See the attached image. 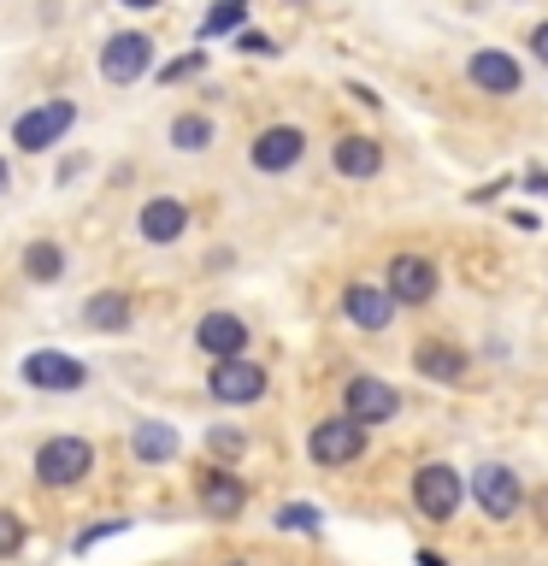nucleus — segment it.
<instances>
[{
	"mask_svg": "<svg viewBox=\"0 0 548 566\" xmlns=\"http://www.w3.org/2000/svg\"><path fill=\"white\" fill-rule=\"evenodd\" d=\"M88 472H95V449H88L83 437H48L42 449H35V478H42L48 490H71V484H83Z\"/></svg>",
	"mask_w": 548,
	"mask_h": 566,
	"instance_id": "nucleus-1",
	"label": "nucleus"
},
{
	"mask_svg": "<svg viewBox=\"0 0 548 566\" xmlns=\"http://www.w3.org/2000/svg\"><path fill=\"white\" fill-rule=\"evenodd\" d=\"M71 124H77V101H42V106H30V113H18L12 142L24 154H48L53 142L71 130Z\"/></svg>",
	"mask_w": 548,
	"mask_h": 566,
	"instance_id": "nucleus-2",
	"label": "nucleus"
},
{
	"mask_svg": "<svg viewBox=\"0 0 548 566\" xmlns=\"http://www.w3.org/2000/svg\"><path fill=\"white\" fill-rule=\"evenodd\" d=\"M307 454L318 467H354V460L366 454V424L342 413V419H318L313 437H307Z\"/></svg>",
	"mask_w": 548,
	"mask_h": 566,
	"instance_id": "nucleus-3",
	"label": "nucleus"
},
{
	"mask_svg": "<svg viewBox=\"0 0 548 566\" xmlns=\"http://www.w3.org/2000/svg\"><path fill=\"white\" fill-rule=\"evenodd\" d=\"M413 502H419V513L424 520H436V525H449L454 513H460V502H466V484H460V472L454 467H419L413 472Z\"/></svg>",
	"mask_w": 548,
	"mask_h": 566,
	"instance_id": "nucleus-4",
	"label": "nucleus"
},
{
	"mask_svg": "<svg viewBox=\"0 0 548 566\" xmlns=\"http://www.w3.org/2000/svg\"><path fill=\"white\" fill-rule=\"evenodd\" d=\"M24 384L30 389H48V396H71V389H83L88 384V366L83 360H71V354H60V348H35V354H24Z\"/></svg>",
	"mask_w": 548,
	"mask_h": 566,
	"instance_id": "nucleus-5",
	"label": "nucleus"
},
{
	"mask_svg": "<svg viewBox=\"0 0 548 566\" xmlns=\"http://www.w3.org/2000/svg\"><path fill=\"white\" fill-rule=\"evenodd\" d=\"M472 502L484 507V520H513L525 502V484L513 467H477L472 472Z\"/></svg>",
	"mask_w": 548,
	"mask_h": 566,
	"instance_id": "nucleus-6",
	"label": "nucleus"
},
{
	"mask_svg": "<svg viewBox=\"0 0 548 566\" xmlns=\"http://www.w3.org/2000/svg\"><path fill=\"white\" fill-rule=\"evenodd\" d=\"M148 65H154V42L141 30H124V35H113V42L101 48V77L106 83H136V77H148Z\"/></svg>",
	"mask_w": 548,
	"mask_h": 566,
	"instance_id": "nucleus-7",
	"label": "nucleus"
},
{
	"mask_svg": "<svg viewBox=\"0 0 548 566\" xmlns=\"http://www.w3.org/2000/svg\"><path fill=\"white\" fill-rule=\"evenodd\" d=\"M389 295H396L401 301V307H424V301H431L436 295V260H424V254H396V260H389Z\"/></svg>",
	"mask_w": 548,
	"mask_h": 566,
	"instance_id": "nucleus-8",
	"label": "nucleus"
},
{
	"mask_svg": "<svg viewBox=\"0 0 548 566\" xmlns=\"http://www.w3.org/2000/svg\"><path fill=\"white\" fill-rule=\"evenodd\" d=\"M207 389H212V401H224V407H247V401L265 396V371L236 354V360H219V366H212Z\"/></svg>",
	"mask_w": 548,
	"mask_h": 566,
	"instance_id": "nucleus-9",
	"label": "nucleus"
},
{
	"mask_svg": "<svg viewBox=\"0 0 548 566\" xmlns=\"http://www.w3.org/2000/svg\"><path fill=\"white\" fill-rule=\"evenodd\" d=\"M342 407H348V413L360 419V424H389V419L401 413V396H396V389H389L383 378H366V371H360V378H348Z\"/></svg>",
	"mask_w": 548,
	"mask_h": 566,
	"instance_id": "nucleus-10",
	"label": "nucleus"
},
{
	"mask_svg": "<svg viewBox=\"0 0 548 566\" xmlns=\"http://www.w3.org/2000/svg\"><path fill=\"white\" fill-rule=\"evenodd\" d=\"M194 495H201V513L207 520H236V513L247 507V484L230 467H207L201 484H194Z\"/></svg>",
	"mask_w": 548,
	"mask_h": 566,
	"instance_id": "nucleus-11",
	"label": "nucleus"
},
{
	"mask_svg": "<svg viewBox=\"0 0 548 566\" xmlns=\"http://www.w3.org/2000/svg\"><path fill=\"white\" fill-rule=\"evenodd\" d=\"M396 307H401V301L389 295V283H348V295H342L348 325H360V331H389Z\"/></svg>",
	"mask_w": 548,
	"mask_h": 566,
	"instance_id": "nucleus-12",
	"label": "nucleus"
},
{
	"mask_svg": "<svg viewBox=\"0 0 548 566\" xmlns=\"http://www.w3.org/2000/svg\"><path fill=\"white\" fill-rule=\"evenodd\" d=\"M194 343H201L212 360H236V354H247V325L236 313H207L201 325H194Z\"/></svg>",
	"mask_w": 548,
	"mask_h": 566,
	"instance_id": "nucleus-13",
	"label": "nucleus"
},
{
	"mask_svg": "<svg viewBox=\"0 0 548 566\" xmlns=\"http://www.w3.org/2000/svg\"><path fill=\"white\" fill-rule=\"evenodd\" d=\"M301 154H307V136H301L295 124H272V130L254 136V166L260 171H289Z\"/></svg>",
	"mask_w": 548,
	"mask_h": 566,
	"instance_id": "nucleus-14",
	"label": "nucleus"
},
{
	"mask_svg": "<svg viewBox=\"0 0 548 566\" xmlns=\"http://www.w3.org/2000/svg\"><path fill=\"white\" fill-rule=\"evenodd\" d=\"M130 318H136V301L124 295V290H95V295L83 301V325H88V331H101V336L130 331Z\"/></svg>",
	"mask_w": 548,
	"mask_h": 566,
	"instance_id": "nucleus-15",
	"label": "nucleus"
},
{
	"mask_svg": "<svg viewBox=\"0 0 548 566\" xmlns=\"http://www.w3.org/2000/svg\"><path fill=\"white\" fill-rule=\"evenodd\" d=\"M136 230H141L148 242H159V248H166V242H177V237L189 230V207H183V201H171V195H154V201L141 207Z\"/></svg>",
	"mask_w": 548,
	"mask_h": 566,
	"instance_id": "nucleus-16",
	"label": "nucleus"
},
{
	"mask_svg": "<svg viewBox=\"0 0 548 566\" xmlns=\"http://www.w3.org/2000/svg\"><path fill=\"white\" fill-rule=\"evenodd\" d=\"M466 77L484 88V95H513V88H519V65H513L502 48H484V53H472Z\"/></svg>",
	"mask_w": 548,
	"mask_h": 566,
	"instance_id": "nucleus-17",
	"label": "nucleus"
},
{
	"mask_svg": "<svg viewBox=\"0 0 548 566\" xmlns=\"http://www.w3.org/2000/svg\"><path fill=\"white\" fill-rule=\"evenodd\" d=\"M330 166L342 171V177H378L383 166V142H371V136H342L330 148Z\"/></svg>",
	"mask_w": 548,
	"mask_h": 566,
	"instance_id": "nucleus-18",
	"label": "nucleus"
},
{
	"mask_svg": "<svg viewBox=\"0 0 548 566\" xmlns=\"http://www.w3.org/2000/svg\"><path fill=\"white\" fill-rule=\"evenodd\" d=\"M413 366H419L431 384H460V378H466V354H460L454 343H436V336L413 348Z\"/></svg>",
	"mask_w": 548,
	"mask_h": 566,
	"instance_id": "nucleus-19",
	"label": "nucleus"
},
{
	"mask_svg": "<svg viewBox=\"0 0 548 566\" xmlns=\"http://www.w3.org/2000/svg\"><path fill=\"white\" fill-rule=\"evenodd\" d=\"M177 449H183L177 424L148 419V424H136V431H130V454H136V460H148V467H159V460H177Z\"/></svg>",
	"mask_w": 548,
	"mask_h": 566,
	"instance_id": "nucleus-20",
	"label": "nucleus"
},
{
	"mask_svg": "<svg viewBox=\"0 0 548 566\" xmlns=\"http://www.w3.org/2000/svg\"><path fill=\"white\" fill-rule=\"evenodd\" d=\"M24 272H30V283H60L65 248H60V242H30V248H24Z\"/></svg>",
	"mask_w": 548,
	"mask_h": 566,
	"instance_id": "nucleus-21",
	"label": "nucleus"
},
{
	"mask_svg": "<svg viewBox=\"0 0 548 566\" xmlns=\"http://www.w3.org/2000/svg\"><path fill=\"white\" fill-rule=\"evenodd\" d=\"M171 142H177L183 154H201L207 142H212V124H207L201 113H183V118H171Z\"/></svg>",
	"mask_w": 548,
	"mask_h": 566,
	"instance_id": "nucleus-22",
	"label": "nucleus"
},
{
	"mask_svg": "<svg viewBox=\"0 0 548 566\" xmlns=\"http://www.w3.org/2000/svg\"><path fill=\"white\" fill-rule=\"evenodd\" d=\"M247 18V0H219L207 18H201V35H224V30H236Z\"/></svg>",
	"mask_w": 548,
	"mask_h": 566,
	"instance_id": "nucleus-23",
	"label": "nucleus"
},
{
	"mask_svg": "<svg viewBox=\"0 0 548 566\" xmlns=\"http://www.w3.org/2000/svg\"><path fill=\"white\" fill-rule=\"evenodd\" d=\"M18 548H24V520H18L12 507H0V560L18 555Z\"/></svg>",
	"mask_w": 548,
	"mask_h": 566,
	"instance_id": "nucleus-24",
	"label": "nucleus"
},
{
	"mask_svg": "<svg viewBox=\"0 0 548 566\" xmlns=\"http://www.w3.org/2000/svg\"><path fill=\"white\" fill-rule=\"evenodd\" d=\"M277 525L283 531H318V507L313 502H289V507L277 513Z\"/></svg>",
	"mask_w": 548,
	"mask_h": 566,
	"instance_id": "nucleus-25",
	"label": "nucleus"
},
{
	"mask_svg": "<svg viewBox=\"0 0 548 566\" xmlns=\"http://www.w3.org/2000/svg\"><path fill=\"white\" fill-rule=\"evenodd\" d=\"M207 60H201V53H183V60H171L166 71H159V83H177V77H194V71H201Z\"/></svg>",
	"mask_w": 548,
	"mask_h": 566,
	"instance_id": "nucleus-26",
	"label": "nucleus"
},
{
	"mask_svg": "<svg viewBox=\"0 0 548 566\" xmlns=\"http://www.w3.org/2000/svg\"><path fill=\"white\" fill-rule=\"evenodd\" d=\"M124 525H130V520H106V525H95V531H83V537H77V555H83V548H95V543H106V537H118Z\"/></svg>",
	"mask_w": 548,
	"mask_h": 566,
	"instance_id": "nucleus-27",
	"label": "nucleus"
},
{
	"mask_svg": "<svg viewBox=\"0 0 548 566\" xmlns=\"http://www.w3.org/2000/svg\"><path fill=\"white\" fill-rule=\"evenodd\" d=\"M212 454H242V431H212Z\"/></svg>",
	"mask_w": 548,
	"mask_h": 566,
	"instance_id": "nucleus-28",
	"label": "nucleus"
},
{
	"mask_svg": "<svg viewBox=\"0 0 548 566\" xmlns=\"http://www.w3.org/2000/svg\"><path fill=\"white\" fill-rule=\"evenodd\" d=\"M242 53H277L272 48V35H260V30H242V42H236Z\"/></svg>",
	"mask_w": 548,
	"mask_h": 566,
	"instance_id": "nucleus-29",
	"label": "nucleus"
},
{
	"mask_svg": "<svg viewBox=\"0 0 548 566\" xmlns=\"http://www.w3.org/2000/svg\"><path fill=\"white\" fill-rule=\"evenodd\" d=\"M530 53H537V60L548 65V24H537V30H530Z\"/></svg>",
	"mask_w": 548,
	"mask_h": 566,
	"instance_id": "nucleus-30",
	"label": "nucleus"
},
{
	"mask_svg": "<svg viewBox=\"0 0 548 566\" xmlns=\"http://www.w3.org/2000/svg\"><path fill=\"white\" fill-rule=\"evenodd\" d=\"M419 566H449V560H442V555H431V548H424V555H419Z\"/></svg>",
	"mask_w": 548,
	"mask_h": 566,
	"instance_id": "nucleus-31",
	"label": "nucleus"
},
{
	"mask_svg": "<svg viewBox=\"0 0 548 566\" xmlns=\"http://www.w3.org/2000/svg\"><path fill=\"white\" fill-rule=\"evenodd\" d=\"M7 184H12V166H7V159H0V195H7Z\"/></svg>",
	"mask_w": 548,
	"mask_h": 566,
	"instance_id": "nucleus-32",
	"label": "nucleus"
},
{
	"mask_svg": "<svg viewBox=\"0 0 548 566\" xmlns=\"http://www.w3.org/2000/svg\"><path fill=\"white\" fill-rule=\"evenodd\" d=\"M124 7H136V12H148V7H159V0H124Z\"/></svg>",
	"mask_w": 548,
	"mask_h": 566,
	"instance_id": "nucleus-33",
	"label": "nucleus"
},
{
	"mask_svg": "<svg viewBox=\"0 0 548 566\" xmlns=\"http://www.w3.org/2000/svg\"><path fill=\"white\" fill-rule=\"evenodd\" d=\"M224 566H247V560H224Z\"/></svg>",
	"mask_w": 548,
	"mask_h": 566,
	"instance_id": "nucleus-34",
	"label": "nucleus"
}]
</instances>
